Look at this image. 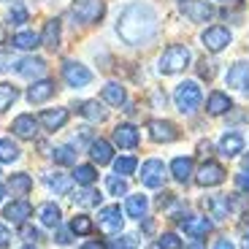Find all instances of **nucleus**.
Listing matches in <instances>:
<instances>
[{
    "label": "nucleus",
    "instance_id": "f257e3e1",
    "mask_svg": "<svg viewBox=\"0 0 249 249\" xmlns=\"http://www.w3.org/2000/svg\"><path fill=\"white\" fill-rule=\"evenodd\" d=\"M160 19L149 3H130L117 19V36L127 46H143L157 36Z\"/></svg>",
    "mask_w": 249,
    "mask_h": 249
},
{
    "label": "nucleus",
    "instance_id": "f03ea898",
    "mask_svg": "<svg viewBox=\"0 0 249 249\" xmlns=\"http://www.w3.org/2000/svg\"><path fill=\"white\" fill-rule=\"evenodd\" d=\"M193 54L184 44H171L168 49H162L160 60H157V73L162 76H174V73H181V71L190 65Z\"/></svg>",
    "mask_w": 249,
    "mask_h": 249
},
{
    "label": "nucleus",
    "instance_id": "7ed1b4c3",
    "mask_svg": "<svg viewBox=\"0 0 249 249\" xmlns=\"http://www.w3.org/2000/svg\"><path fill=\"white\" fill-rule=\"evenodd\" d=\"M174 103L181 114H195L203 103V92H200L198 81H181L174 89Z\"/></svg>",
    "mask_w": 249,
    "mask_h": 249
},
{
    "label": "nucleus",
    "instance_id": "20e7f679",
    "mask_svg": "<svg viewBox=\"0 0 249 249\" xmlns=\"http://www.w3.org/2000/svg\"><path fill=\"white\" fill-rule=\"evenodd\" d=\"M71 14H73V19L79 25H95V22L103 19L106 6H103V0H73Z\"/></svg>",
    "mask_w": 249,
    "mask_h": 249
},
{
    "label": "nucleus",
    "instance_id": "39448f33",
    "mask_svg": "<svg viewBox=\"0 0 249 249\" xmlns=\"http://www.w3.org/2000/svg\"><path fill=\"white\" fill-rule=\"evenodd\" d=\"M62 79L65 84L73 89H81V87H89L92 84V71L81 62H73V60H65L62 62Z\"/></svg>",
    "mask_w": 249,
    "mask_h": 249
},
{
    "label": "nucleus",
    "instance_id": "423d86ee",
    "mask_svg": "<svg viewBox=\"0 0 249 249\" xmlns=\"http://www.w3.org/2000/svg\"><path fill=\"white\" fill-rule=\"evenodd\" d=\"M179 8H181V14H184L190 22H195V25L212 22L214 14H217L209 0H179Z\"/></svg>",
    "mask_w": 249,
    "mask_h": 249
},
{
    "label": "nucleus",
    "instance_id": "0eeeda50",
    "mask_svg": "<svg viewBox=\"0 0 249 249\" xmlns=\"http://www.w3.org/2000/svg\"><path fill=\"white\" fill-rule=\"evenodd\" d=\"M200 41H203V46L209 52H214V54H219V52H225L228 46L233 44V36L228 27L222 25H212V27H206L203 36H200Z\"/></svg>",
    "mask_w": 249,
    "mask_h": 249
},
{
    "label": "nucleus",
    "instance_id": "6e6552de",
    "mask_svg": "<svg viewBox=\"0 0 249 249\" xmlns=\"http://www.w3.org/2000/svg\"><path fill=\"white\" fill-rule=\"evenodd\" d=\"M165 162L162 160H146L141 165V184L143 187H149V190H157V187H162L165 184V179H168V174H165Z\"/></svg>",
    "mask_w": 249,
    "mask_h": 249
},
{
    "label": "nucleus",
    "instance_id": "1a4fd4ad",
    "mask_svg": "<svg viewBox=\"0 0 249 249\" xmlns=\"http://www.w3.org/2000/svg\"><path fill=\"white\" fill-rule=\"evenodd\" d=\"M122 225H124V217H122V209L119 206H103L98 214V228L108 236H119L122 233Z\"/></svg>",
    "mask_w": 249,
    "mask_h": 249
},
{
    "label": "nucleus",
    "instance_id": "9d476101",
    "mask_svg": "<svg viewBox=\"0 0 249 249\" xmlns=\"http://www.w3.org/2000/svg\"><path fill=\"white\" fill-rule=\"evenodd\" d=\"M146 130H149V138L157 143H171L179 138V127L174 122H168V119H149Z\"/></svg>",
    "mask_w": 249,
    "mask_h": 249
},
{
    "label": "nucleus",
    "instance_id": "9b49d317",
    "mask_svg": "<svg viewBox=\"0 0 249 249\" xmlns=\"http://www.w3.org/2000/svg\"><path fill=\"white\" fill-rule=\"evenodd\" d=\"M225 84L233 89H238V92H244L249 98V62H236V65H231V71L225 73Z\"/></svg>",
    "mask_w": 249,
    "mask_h": 249
},
{
    "label": "nucleus",
    "instance_id": "f8f14e48",
    "mask_svg": "<svg viewBox=\"0 0 249 249\" xmlns=\"http://www.w3.org/2000/svg\"><path fill=\"white\" fill-rule=\"evenodd\" d=\"M195 181H198L200 187H217L225 181V168L214 160H206L198 168V174H195Z\"/></svg>",
    "mask_w": 249,
    "mask_h": 249
},
{
    "label": "nucleus",
    "instance_id": "ddd939ff",
    "mask_svg": "<svg viewBox=\"0 0 249 249\" xmlns=\"http://www.w3.org/2000/svg\"><path fill=\"white\" fill-rule=\"evenodd\" d=\"M54 92H57V84L52 79H38L27 87V100L33 106H38V103H46L49 98H54Z\"/></svg>",
    "mask_w": 249,
    "mask_h": 249
},
{
    "label": "nucleus",
    "instance_id": "4468645a",
    "mask_svg": "<svg viewBox=\"0 0 249 249\" xmlns=\"http://www.w3.org/2000/svg\"><path fill=\"white\" fill-rule=\"evenodd\" d=\"M14 71H17L22 79H41V76L46 73V60H41V57H22V60L14 65Z\"/></svg>",
    "mask_w": 249,
    "mask_h": 249
},
{
    "label": "nucleus",
    "instance_id": "2eb2a0df",
    "mask_svg": "<svg viewBox=\"0 0 249 249\" xmlns=\"http://www.w3.org/2000/svg\"><path fill=\"white\" fill-rule=\"evenodd\" d=\"M138 141H141V133H138L136 124L124 122V124H117L114 127V143L122 146V149H136Z\"/></svg>",
    "mask_w": 249,
    "mask_h": 249
},
{
    "label": "nucleus",
    "instance_id": "dca6fc26",
    "mask_svg": "<svg viewBox=\"0 0 249 249\" xmlns=\"http://www.w3.org/2000/svg\"><path fill=\"white\" fill-rule=\"evenodd\" d=\"M203 206H206V212H209V217H214L217 222L231 217V209H233L228 195H209V198L203 200Z\"/></svg>",
    "mask_w": 249,
    "mask_h": 249
},
{
    "label": "nucleus",
    "instance_id": "f3484780",
    "mask_svg": "<svg viewBox=\"0 0 249 249\" xmlns=\"http://www.w3.org/2000/svg\"><path fill=\"white\" fill-rule=\"evenodd\" d=\"M217 149H219V155L222 157H236V155H241L244 152V136L241 133H236V130H228V133H222V138H219V143H217Z\"/></svg>",
    "mask_w": 249,
    "mask_h": 249
},
{
    "label": "nucleus",
    "instance_id": "a211bd4d",
    "mask_svg": "<svg viewBox=\"0 0 249 249\" xmlns=\"http://www.w3.org/2000/svg\"><path fill=\"white\" fill-rule=\"evenodd\" d=\"M3 217H6L11 225H25L27 219L33 217V206L27 203L25 198H19V200H14V203H8V206H6Z\"/></svg>",
    "mask_w": 249,
    "mask_h": 249
},
{
    "label": "nucleus",
    "instance_id": "6ab92c4d",
    "mask_svg": "<svg viewBox=\"0 0 249 249\" xmlns=\"http://www.w3.org/2000/svg\"><path fill=\"white\" fill-rule=\"evenodd\" d=\"M11 130H14V136L33 141V138H36V133H38V119L33 117V114H19V117L11 122Z\"/></svg>",
    "mask_w": 249,
    "mask_h": 249
},
{
    "label": "nucleus",
    "instance_id": "aec40b11",
    "mask_svg": "<svg viewBox=\"0 0 249 249\" xmlns=\"http://www.w3.org/2000/svg\"><path fill=\"white\" fill-rule=\"evenodd\" d=\"M233 108V100L228 92H222V89H214L212 95H209V100H206V111L212 114V117H222V114H228Z\"/></svg>",
    "mask_w": 249,
    "mask_h": 249
},
{
    "label": "nucleus",
    "instance_id": "412c9836",
    "mask_svg": "<svg viewBox=\"0 0 249 249\" xmlns=\"http://www.w3.org/2000/svg\"><path fill=\"white\" fill-rule=\"evenodd\" d=\"M181 231L193 238H203L206 233H212V219L206 217H187L181 219Z\"/></svg>",
    "mask_w": 249,
    "mask_h": 249
},
{
    "label": "nucleus",
    "instance_id": "4be33fe9",
    "mask_svg": "<svg viewBox=\"0 0 249 249\" xmlns=\"http://www.w3.org/2000/svg\"><path fill=\"white\" fill-rule=\"evenodd\" d=\"M195 168H193V157H174L171 160V176H174L179 184H187L193 179Z\"/></svg>",
    "mask_w": 249,
    "mask_h": 249
},
{
    "label": "nucleus",
    "instance_id": "5701e85b",
    "mask_svg": "<svg viewBox=\"0 0 249 249\" xmlns=\"http://www.w3.org/2000/svg\"><path fill=\"white\" fill-rule=\"evenodd\" d=\"M89 157H92V162H98V165L111 162L114 160L111 143H108L106 138H92V141H89Z\"/></svg>",
    "mask_w": 249,
    "mask_h": 249
},
{
    "label": "nucleus",
    "instance_id": "b1692460",
    "mask_svg": "<svg viewBox=\"0 0 249 249\" xmlns=\"http://www.w3.org/2000/svg\"><path fill=\"white\" fill-rule=\"evenodd\" d=\"M73 108L81 114V117H87L89 122H103V119L108 117V111L103 108L100 100H84V103H76Z\"/></svg>",
    "mask_w": 249,
    "mask_h": 249
},
{
    "label": "nucleus",
    "instance_id": "393cba45",
    "mask_svg": "<svg viewBox=\"0 0 249 249\" xmlns=\"http://www.w3.org/2000/svg\"><path fill=\"white\" fill-rule=\"evenodd\" d=\"M38 122L44 124L46 130H60V127H65V122H68V111L65 108H46L41 117H38Z\"/></svg>",
    "mask_w": 249,
    "mask_h": 249
},
{
    "label": "nucleus",
    "instance_id": "a878e982",
    "mask_svg": "<svg viewBox=\"0 0 249 249\" xmlns=\"http://www.w3.org/2000/svg\"><path fill=\"white\" fill-rule=\"evenodd\" d=\"M103 103H108V106H114V108L127 103V92H124V87L119 81H108L106 87H103Z\"/></svg>",
    "mask_w": 249,
    "mask_h": 249
},
{
    "label": "nucleus",
    "instance_id": "bb28decb",
    "mask_svg": "<svg viewBox=\"0 0 249 249\" xmlns=\"http://www.w3.org/2000/svg\"><path fill=\"white\" fill-rule=\"evenodd\" d=\"M41 46L46 49H60V19H49L44 25V33H41Z\"/></svg>",
    "mask_w": 249,
    "mask_h": 249
},
{
    "label": "nucleus",
    "instance_id": "cd10ccee",
    "mask_svg": "<svg viewBox=\"0 0 249 249\" xmlns=\"http://www.w3.org/2000/svg\"><path fill=\"white\" fill-rule=\"evenodd\" d=\"M38 217H41V225H46V228H60V219H62V212L57 203H41L38 206Z\"/></svg>",
    "mask_w": 249,
    "mask_h": 249
},
{
    "label": "nucleus",
    "instance_id": "c85d7f7f",
    "mask_svg": "<svg viewBox=\"0 0 249 249\" xmlns=\"http://www.w3.org/2000/svg\"><path fill=\"white\" fill-rule=\"evenodd\" d=\"M11 46L14 49H22V52H33V49L41 46V36L33 33V30H22V33H17V36L11 38Z\"/></svg>",
    "mask_w": 249,
    "mask_h": 249
},
{
    "label": "nucleus",
    "instance_id": "c756f323",
    "mask_svg": "<svg viewBox=\"0 0 249 249\" xmlns=\"http://www.w3.org/2000/svg\"><path fill=\"white\" fill-rule=\"evenodd\" d=\"M8 190H11V195L25 198V195L33 190V176L30 174H11L8 176Z\"/></svg>",
    "mask_w": 249,
    "mask_h": 249
},
{
    "label": "nucleus",
    "instance_id": "7c9ffc66",
    "mask_svg": "<svg viewBox=\"0 0 249 249\" xmlns=\"http://www.w3.org/2000/svg\"><path fill=\"white\" fill-rule=\"evenodd\" d=\"M71 198H73V203H76V206H81V209H95V206H100L103 195H100L98 190H92V187H84V190L73 193Z\"/></svg>",
    "mask_w": 249,
    "mask_h": 249
},
{
    "label": "nucleus",
    "instance_id": "2f4dec72",
    "mask_svg": "<svg viewBox=\"0 0 249 249\" xmlns=\"http://www.w3.org/2000/svg\"><path fill=\"white\" fill-rule=\"evenodd\" d=\"M124 212L130 214L133 219H143L146 212H149V200H146V195H130L127 203H124Z\"/></svg>",
    "mask_w": 249,
    "mask_h": 249
},
{
    "label": "nucleus",
    "instance_id": "473e14b6",
    "mask_svg": "<svg viewBox=\"0 0 249 249\" xmlns=\"http://www.w3.org/2000/svg\"><path fill=\"white\" fill-rule=\"evenodd\" d=\"M71 176H73L76 184H81V187H92V184H95V179H98V171H95V165H76Z\"/></svg>",
    "mask_w": 249,
    "mask_h": 249
},
{
    "label": "nucleus",
    "instance_id": "72a5a7b5",
    "mask_svg": "<svg viewBox=\"0 0 249 249\" xmlns=\"http://www.w3.org/2000/svg\"><path fill=\"white\" fill-rule=\"evenodd\" d=\"M46 184L54 190V195H71V187H73V176H52L46 174Z\"/></svg>",
    "mask_w": 249,
    "mask_h": 249
},
{
    "label": "nucleus",
    "instance_id": "f704fd0d",
    "mask_svg": "<svg viewBox=\"0 0 249 249\" xmlns=\"http://www.w3.org/2000/svg\"><path fill=\"white\" fill-rule=\"evenodd\" d=\"M17 98H19V89L14 84H8V81H3L0 84V114L6 111V108H11Z\"/></svg>",
    "mask_w": 249,
    "mask_h": 249
},
{
    "label": "nucleus",
    "instance_id": "c9c22d12",
    "mask_svg": "<svg viewBox=\"0 0 249 249\" xmlns=\"http://www.w3.org/2000/svg\"><path fill=\"white\" fill-rule=\"evenodd\" d=\"M19 160V146L11 138H0V162H17Z\"/></svg>",
    "mask_w": 249,
    "mask_h": 249
},
{
    "label": "nucleus",
    "instance_id": "e433bc0d",
    "mask_svg": "<svg viewBox=\"0 0 249 249\" xmlns=\"http://www.w3.org/2000/svg\"><path fill=\"white\" fill-rule=\"evenodd\" d=\"M52 160L57 165H76V152L71 146H54L52 149Z\"/></svg>",
    "mask_w": 249,
    "mask_h": 249
},
{
    "label": "nucleus",
    "instance_id": "4c0bfd02",
    "mask_svg": "<svg viewBox=\"0 0 249 249\" xmlns=\"http://www.w3.org/2000/svg\"><path fill=\"white\" fill-rule=\"evenodd\" d=\"M95 231V225L89 217H84V214H79V217L71 219V233H76V236H89V233Z\"/></svg>",
    "mask_w": 249,
    "mask_h": 249
},
{
    "label": "nucleus",
    "instance_id": "58836bf2",
    "mask_svg": "<svg viewBox=\"0 0 249 249\" xmlns=\"http://www.w3.org/2000/svg\"><path fill=\"white\" fill-rule=\"evenodd\" d=\"M136 168H138V160H136V157H119V160H114V174H119V176L136 174Z\"/></svg>",
    "mask_w": 249,
    "mask_h": 249
},
{
    "label": "nucleus",
    "instance_id": "ea45409f",
    "mask_svg": "<svg viewBox=\"0 0 249 249\" xmlns=\"http://www.w3.org/2000/svg\"><path fill=\"white\" fill-rule=\"evenodd\" d=\"M27 19H30V14H27V8L22 6V3H14V6L8 8V22H11V25H25Z\"/></svg>",
    "mask_w": 249,
    "mask_h": 249
},
{
    "label": "nucleus",
    "instance_id": "a19ab883",
    "mask_svg": "<svg viewBox=\"0 0 249 249\" xmlns=\"http://www.w3.org/2000/svg\"><path fill=\"white\" fill-rule=\"evenodd\" d=\"M106 187L111 195H127V181H124V176H108Z\"/></svg>",
    "mask_w": 249,
    "mask_h": 249
},
{
    "label": "nucleus",
    "instance_id": "79ce46f5",
    "mask_svg": "<svg viewBox=\"0 0 249 249\" xmlns=\"http://www.w3.org/2000/svg\"><path fill=\"white\" fill-rule=\"evenodd\" d=\"M198 76H200V79H206V81H212L214 76H217V62L200 60V62H198Z\"/></svg>",
    "mask_w": 249,
    "mask_h": 249
},
{
    "label": "nucleus",
    "instance_id": "37998d69",
    "mask_svg": "<svg viewBox=\"0 0 249 249\" xmlns=\"http://www.w3.org/2000/svg\"><path fill=\"white\" fill-rule=\"evenodd\" d=\"M157 244H160V249H184V244H181V238L176 233H162Z\"/></svg>",
    "mask_w": 249,
    "mask_h": 249
},
{
    "label": "nucleus",
    "instance_id": "c03bdc74",
    "mask_svg": "<svg viewBox=\"0 0 249 249\" xmlns=\"http://www.w3.org/2000/svg\"><path fill=\"white\" fill-rule=\"evenodd\" d=\"M19 236L25 238L27 244H36V241H41V231L38 228H33V225H19Z\"/></svg>",
    "mask_w": 249,
    "mask_h": 249
},
{
    "label": "nucleus",
    "instance_id": "a18cd8bd",
    "mask_svg": "<svg viewBox=\"0 0 249 249\" xmlns=\"http://www.w3.org/2000/svg\"><path fill=\"white\" fill-rule=\"evenodd\" d=\"M111 249H136V236H122L111 241Z\"/></svg>",
    "mask_w": 249,
    "mask_h": 249
},
{
    "label": "nucleus",
    "instance_id": "49530a36",
    "mask_svg": "<svg viewBox=\"0 0 249 249\" xmlns=\"http://www.w3.org/2000/svg\"><path fill=\"white\" fill-rule=\"evenodd\" d=\"M236 187L241 193H249V168L241 171V174H236Z\"/></svg>",
    "mask_w": 249,
    "mask_h": 249
},
{
    "label": "nucleus",
    "instance_id": "de8ad7c7",
    "mask_svg": "<svg viewBox=\"0 0 249 249\" xmlns=\"http://www.w3.org/2000/svg\"><path fill=\"white\" fill-rule=\"evenodd\" d=\"M54 241L62 244V247H65V244H71V228H68V231H65V228H60V231H57V236H54Z\"/></svg>",
    "mask_w": 249,
    "mask_h": 249
},
{
    "label": "nucleus",
    "instance_id": "09e8293b",
    "mask_svg": "<svg viewBox=\"0 0 249 249\" xmlns=\"http://www.w3.org/2000/svg\"><path fill=\"white\" fill-rule=\"evenodd\" d=\"M8 241H11V233H8L6 225H0V249H6Z\"/></svg>",
    "mask_w": 249,
    "mask_h": 249
},
{
    "label": "nucleus",
    "instance_id": "8fccbe9b",
    "mask_svg": "<svg viewBox=\"0 0 249 249\" xmlns=\"http://www.w3.org/2000/svg\"><path fill=\"white\" fill-rule=\"evenodd\" d=\"M174 193H162L160 195V198H157V206H160V209H162V206H171V203H174Z\"/></svg>",
    "mask_w": 249,
    "mask_h": 249
},
{
    "label": "nucleus",
    "instance_id": "3c124183",
    "mask_svg": "<svg viewBox=\"0 0 249 249\" xmlns=\"http://www.w3.org/2000/svg\"><path fill=\"white\" fill-rule=\"evenodd\" d=\"M198 152H200L203 157H206V155H212V143H209V141H200V143H198Z\"/></svg>",
    "mask_w": 249,
    "mask_h": 249
},
{
    "label": "nucleus",
    "instance_id": "603ef678",
    "mask_svg": "<svg viewBox=\"0 0 249 249\" xmlns=\"http://www.w3.org/2000/svg\"><path fill=\"white\" fill-rule=\"evenodd\" d=\"M214 249H236V247H233V244L228 241V238H219V241L214 244Z\"/></svg>",
    "mask_w": 249,
    "mask_h": 249
},
{
    "label": "nucleus",
    "instance_id": "864d4df0",
    "mask_svg": "<svg viewBox=\"0 0 249 249\" xmlns=\"http://www.w3.org/2000/svg\"><path fill=\"white\" fill-rule=\"evenodd\" d=\"M187 249H206V244H203V241H200V238H195V241H193V244H190V247H187Z\"/></svg>",
    "mask_w": 249,
    "mask_h": 249
},
{
    "label": "nucleus",
    "instance_id": "5fc2aeb1",
    "mask_svg": "<svg viewBox=\"0 0 249 249\" xmlns=\"http://www.w3.org/2000/svg\"><path fill=\"white\" fill-rule=\"evenodd\" d=\"M81 249H106V247H103V244H84V247H81Z\"/></svg>",
    "mask_w": 249,
    "mask_h": 249
},
{
    "label": "nucleus",
    "instance_id": "6e6d98bb",
    "mask_svg": "<svg viewBox=\"0 0 249 249\" xmlns=\"http://www.w3.org/2000/svg\"><path fill=\"white\" fill-rule=\"evenodd\" d=\"M143 231L152 233V231H155V222H152V219H146V222H143Z\"/></svg>",
    "mask_w": 249,
    "mask_h": 249
},
{
    "label": "nucleus",
    "instance_id": "4d7b16f0",
    "mask_svg": "<svg viewBox=\"0 0 249 249\" xmlns=\"http://www.w3.org/2000/svg\"><path fill=\"white\" fill-rule=\"evenodd\" d=\"M0 44H6V27L0 25Z\"/></svg>",
    "mask_w": 249,
    "mask_h": 249
},
{
    "label": "nucleus",
    "instance_id": "13d9d810",
    "mask_svg": "<svg viewBox=\"0 0 249 249\" xmlns=\"http://www.w3.org/2000/svg\"><path fill=\"white\" fill-rule=\"evenodd\" d=\"M241 249H249V233L244 236V241H241Z\"/></svg>",
    "mask_w": 249,
    "mask_h": 249
},
{
    "label": "nucleus",
    "instance_id": "bf43d9fd",
    "mask_svg": "<svg viewBox=\"0 0 249 249\" xmlns=\"http://www.w3.org/2000/svg\"><path fill=\"white\" fill-rule=\"evenodd\" d=\"M3 198H6V187L0 184V200H3Z\"/></svg>",
    "mask_w": 249,
    "mask_h": 249
},
{
    "label": "nucleus",
    "instance_id": "052dcab7",
    "mask_svg": "<svg viewBox=\"0 0 249 249\" xmlns=\"http://www.w3.org/2000/svg\"><path fill=\"white\" fill-rule=\"evenodd\" d=\"M244 165H247V168H249V155H247V157H244Z\"/></svg>",
    "mask_w": 249,
    "mask_h": 249
},
{
    "label": "nucleus",
    "instance_id": "680f3d73",
    "mask_svg": "<svg viewBox=\"0 0 249 249\" xmlns=\"http://www.w3.org/2000/svg\"><path fill=\"white\" fill-rule=\"evenodd\" d=\"M146 249H160V244H152V247H146Z\"/></svg>",
    "mask_w": 249,
    "mask_h": 249
},
{
    "label": "nucleus",
    "instance_id": "e2e57ef3",
    "mask_svg": "<svg viewBox=\"0 0 249 249\" xmlns=\"http://www.w3.org/2000/svg\"><path fill=\"white\" fill-rule=\"evenodd\" d=\"M22 249H36V247H33V244H27V247H22Z\"/></svg>",
    "mask_w": 249,
    "mask_h": 249
},
{
    "label": "nucleus",
    "instance_id": "0e129e2a",
    "mask_svg": "<svg viewBox=\"0 0 249 249\" xmlns=\"http://www.w3.org/2000/svg\"><path fill=\"white\" fill-rule=\"evenodd\" d=\"M222 3H233V0H222Z\"/></svg>",
    "mask_w": 249,
    "mask_h": 249
},
{
    "label": "nucleus",
    "instance_id": "69168bd1",
    "mask_svg": "<svg viewBox=\"0 0 249 249\" xmlns=\"http://www.w3.org/2000/svg\"><path fill=\"white\" fill-rule=\"evenodd\" d=\"M0 3H3V0H0Z\"/></svg>",
    "mask_w": 249,
    "mask_h": 249
}]
</instances>
